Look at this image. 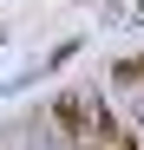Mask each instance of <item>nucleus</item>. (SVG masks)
Wrapping results in <instances>:
<instances>
[{"label": "nucleus", "instance_id": "nucleus-1", "mask_svg": "<svg viewBox=\"0 0 144 150\" xmlns=\"http://www.w3.org/2000/svg\"><path fill=\"white\" fill-rule=\"evenodd\" d=\"M92 111H98V105H92L85 91H59V98H53V124H59V137H66V144H85Z\"/></svg>", "mask_w": 144, "mask_h": 150}, {"label": "nucleus", "instance_id": "nucleus-2", "mask_svg": "<svg viewBox=\"0 0 144 150\" xmlns=\"http://www.w3.org/2000/svg\"><path fill=\"white\" fill-rule=\"evenodd\" d=\"M79 150H144V144H138V131H125V124L105 117V105H98V111H92V131H85Z\"/></svg>", "mask_w": 144, "mask_h": 150}, {"label": "nucleus", "instance_id": "nucleus-3", "mask_svg": "<svg viewBox=\"0 0 144 150\" xmlns=\"http://www.w3.org/2000/svg\"><path fill=\"white\" fill-rule=\"evenodd\" d=\"M111 79H118V85H144V59H118Z\"/></svg>", "mask_w": 144, "mask_h": 150}]
</instances>
